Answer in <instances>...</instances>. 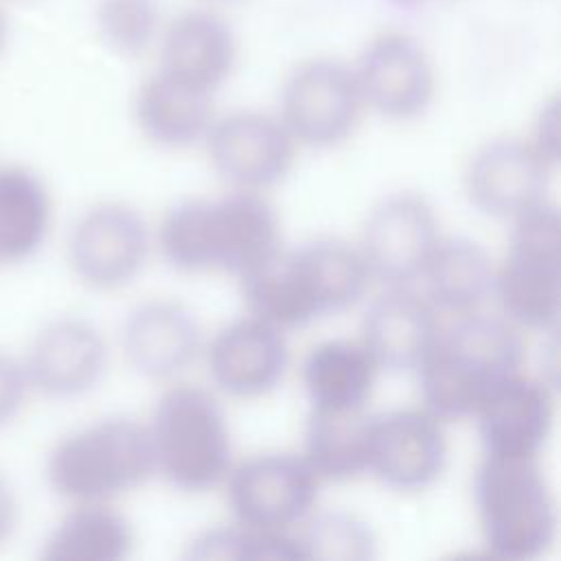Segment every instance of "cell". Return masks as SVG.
<instances>
[{"label":"cell","instance_id":"cell-35","mask_svg":"<svg viewBox=\"0 0 561 561\" xmlns=\"http://www.w3.org/2000/svg\"><path fill=\"white\" fill-rule=\"evenodd\" d=\"M206 2H213V4H239V2H245V0H206Z\"/></svg>","mask_w":561,"mask_h":561},{"label":"cell","instance_id":"cell-33","mask_svg":"<svg viewBox=\"0 0 561 561\" xmlns=\"http://www.w3.org/2000/svg\"><path fill=\"white\" fill-rule=\"evenodd\" d=\"M20 524V497L9 476L0 469V548L7 546Z\"/></svg>","mask_w":561,"mask_h":561},{"label":"cell","instance_id":"cell-23","mask_svg":"<svg viewBox=\"0 0 561 561\" xmlns=\"http://www.w3.org/2000/svg\"><path fill=\"white\" fill-rule=\"evenodd\" d=\"M55 219L46 180L20 162L0 164V270L31 261L48 241Z\"/></svg>","mask_w":561,"mask_h":561},{"label":"cell","instance_id":"cell-7","mask_svg":"<svg viewBox=\"0 0 561 561\" xmlns=\"http://www.w3.org/2000/svg\"><path fill=\"white\" fill-rule=\"evenodd\" d=\"M517 329L554 331L561 311V219L543 199L513 219L508 254L495 267L493 294Z\"/></svg>","mask_w":561,"mask_h":561},{"label":"cell","instance_id":"cell-5","mask_svg":"<svg viewBox=\"0 0 561 561\" xmlns=\"http://www.w3.org/2000/svg\"><path fill=\"white\" fill-rule=\"evenodd\" d=\"M473 504L484 546L511 561L541 557L557 535V504L539 458H482Z\"/></svg>","mask_w":561,"mask_h":561},{"label":"cell","instance_id":"cell-28","mask_svg":"<svg viewBox=\"0 0 561 561\" xmlns=\"http://www.w3.org/2000/svg\"><path fill=\"white\" fill-rule=\"evenodd\" d=\"M191 557L210 559H305L298 537L280 530H261L245 524L204 533L191 543Z\"/></svg>","mask_w":561,"mask_h":561},{"label":"cell","instance_id":"cell-11","mask_svg":"<svg viewBox=\"0 0 561 561\" xmlns=\"http://www.w3.org/2000/svg\"><path fill=\"white\" fill-rule=\"evenodd\" d=\"M438 239L430 202L416 193H394L373 206L359 252L370 278L388 287H410L421 278Z\"/></svg>","mask_w":561,"mask_h":561},{"label":"cell","instance_id":"cell-1","mask_svg":"<svg viewBox=\"0 0 561 561\" xmlns=\"http://www.w3.org/2000/svg\"><path fill=\"white\" fill-rule=\"evenodd\" d=\"M239 280L250 313L285 331L348 309L364 296L370 274L359 248L324 237L278 248Z\"/></svg>","mask_w":561,"mask_h":561},{"label":"cell","instance_id":"cell-25","mask_svg":"<svg viewBox=\"0 0 561 561\" xmlns=\"http://www.w3.org/2000/svg\"><path fill=\"white\" fill-rule=\"evenodd\" d=\"M377 373L379 366L362 342H320L302 364V383L311 410H362Z\"/></svg>","mask_w":561,"mask_h":561},{"label":"cell","instance_id":"cell-16","mask_svg":"<svg viewBox=\"0 0 561 561\" xmlns=\"http://www.w3.org/2000/svg\"><path fill=\"white\" fill-rule=\"evenodd\" d=\"M552 169L530 140L495 138L469 160L465 188L480 213L515 219L546 199Z\"/></svg>","mask_w":561,"mask_h":561},{"label":"cell","instance_id":"cell-20","mask_svg":"<svg viewBox=\"0 0 561 561\" xmlns=\"http://www.w3.org/2000/svg\"><path fill=\"white\" fill-rule=\"evenodd\" d=\"M440 331L436 307L410 287H388L362 322V344L375 364L392 373L416 370Z\"/></svg>","mask_w":561,"mask_h":561},{"label":"cell","instance_id":"cell-2","mask_svg":"<svg viewBox=\"0 0 561 561\" xmlns=\"http://www.w3.org/2000/svg\"><path fill=\"white\" fill-rule=\"evenodd\" d=\"M164 261L180 272L219 270L243 276L278 245V219L259 191L191 197L167 210L158 228Z\"/></svg>","mask_w":561,"mask_h":561},{"label":"cell","instance_id":"cell-3","mask_svg":"<svg viewBox=\"0 0 561 561\" xmlns=\"http://www.w3.org/2000/svg\"><path fill=\"white\" fill-rule=\"evenodd\" d=\"M524 357L519 329L504 316H456L416 368L423 403L440 421L473 416L495 388L524 373Z\"/></svg>","mask_w":561,"mask_h":561},{"label":"cell","instance_id":"cell-12","mask_svg":"<svg viewBox=\"0 0 561 561\" xmlns=\"http://www.w3.org/2000/svg\"><path fill=\"white\" fill-rule=\"evenodd\" d=\"M107 342L96 324L59 316L39 327L22 355L33 394L70 401L92 392L107 370Z\"/></svg>","mask_w":561,"mask_h":561},{"label":"cell","instance_id":"cell-22","mask_svg":"<svg viewBox=\"0 0 561 561\" xmlns=\"http://www.w3.org/2000/svg\"><path fill=\"white\" fill-rule=\"evenodd\" d=\"M134 118L151 142L184 149L204 140L215 123L213 92L158 70L140 83Z\"/></svg>","mask_w":561,"mask_h":561},{"label":"cell","instance_id":"cell-30","mask_svg":"<svg viewBox=\"0 0 561 561\" xmlns=\"http://www.w3.org/2000/svg\"><path fill=\"white\" fill-rule=\"evenodd\" d=\"M305 559H340L362 561L375 557V535L355 515L333 511L309 519L298 537Z\"/></svg>","mask_w":561,"mask_h":561},{"label":"cell","instance_id":"cell-4","mask_svg":"<svg viewBox=\"0 0 561 561\" xmlns=\"http://www.w3.org/2000/svg\"><path fill=\"white\" fill-rule=\"evenodd\" d=\"M156 473L147 425L107 416L64 434L46 454L50 491L70 502H112Z\"/></svg>","mask_w":561,"mask_h":561},{"label":"cell","instance_id":"cell-8","mask_svg":"<svg viewBox=\"0 0 561 561\" xmlns=\"http://www.w3.org/2000/svg\"><path fill=\"white\" fill-rule=\"evenodd\" d=\"M364 99L353 66L316 57L298 64L280 90L278 118L298 145L327 149L344 142L357 127Z\"/></svg>","mask_w":561,"mask_h":561},{"label":"cell","instance_id":"cell-29","mask_svg":"<svg viewBox=\"0 0 561 561\" xmlns=\"http://www.w3.org/2000/svg\"><path fill=\"white\" fill-rule=\"evenodd\" d=\"M94 24L105 42L118 55H140L160 31L158 0H96Z\"/></svg>","mask_w":561,"mask_h":561},{"label":"cell","instance_id":"cell-14","mask_svg":"<svg viewBox=\"0 0 561 561\" xmlns=\"http://www.w3.org/2000/svg\"><path fill=\"white\" fill-rule=\"evenodd\" d=\"M353 72L364 105L390 121L421 116L436 92L434 66L425 48L399 31L373 37Z\"/></svg>","mask_w":561,"mask_h":561},{"label":"cell","instance_id":"cell-19","mask_svg":"<svg viewBox=\"0 0 561 561\" xmlns=\"http://www.w3.org/2000/svg\"><path fill=\"white\" fill-rule=\"evenodd\" d=\"M197 316L175 300H149L129 311L121 344L129 366L153 379L188 368L202 351Z\"/></svg>","mask_w":561,"mask_h":561},{"label":"cell","instance_id":"cell-37","mask_svg":"<svg viewBox=\"0 0 561 561\" xmlns=\"http://www.w3.org/2000/svg\"><path fill=\"white\" fill-rule=\"evenodd\" d=\"M2 2H7V0H2ZM9 2H18V0H9Z\"/></svg>","mask_w":561,"mask_h":561},{"label":"cell","instance_id":"cell-18","mask_svg":"<svg viewBox=\"0 0 561 561\" xmlns=\"http://www.w3.org/2000/svg\"><path fill=\"white\" fill-rule=\"evenodd\" d=\"M473 419L486 456L539 458L552 434L554 399L546 381L519 373L495 388Z\"/></svg>","mask_w":561,"mask_h":561},{"label":"cell","instance_id":"cell-36","mask_svg":"<svg viewBox=\"0 0 561 561\" xmlns=\"http://www.w3.org/2000/svg\"><path fill=\"white\" fill-rule=\"evenodd\" d=\"M392 2H397V4H414L416 0H392Z\"/></svg>","mask_w":561,"mask_h":561},{"label":"cell","instance_id":"cell-34","mask_svg":"<svg viewBox=\"0 0 561 561\" xmlns=\"http://www.w3.org/2000/svg\"><path fill=\"white\" fill-rule=\"evenodd\" d=\"M9 31H11L9 15H7V9H4V2L0 0V55L7 48V44H9Z\"/></svg>","mask_w":561,"mask_h":561},{"label":"cell","instance_id":"cell-13","mask_svg":"<svg viewBox=\"0 0 561 561\" xmlns=\"http://www.w3.org/2000/svg\"><path fill=\"white\" fill-rule=\"evenodd\" d=\"M204 142L215 171L245 191L278 184L291 171L298 145L278 116L263 112H232L215 118Z\"/></svg>","mask_w":561,"mask_h":561},{"label":"cell","instance_id":"cell-31","mask_svg":"<svg viewBox=\"0 0 561 561\" xmlns=\"http://www.w3.org/2000/svg\"><path fill=\"white\" fill-rule=\"evenodd\" d=\"M33 394L22 355H13L0 346V430L13 425Z\"/></svg>","mask_w":561,"mask_h":561},{"label":"cell","instance_id":"cell-21","mask_svg":"<svg viewBox=\"0 0 561 561\" xmlns=\"http://www.w3.org/2000/svg\"><path fill=\"white\" fill-rule=\"evenodd\" d=\"M234 61V31L215 11H184L162 33L160 70L202 90L215 92L232 72Z\"/></svg>","mask_w":561,"mask_h":561},{"label":"cell","instance_id":"cell-9","mask_svg":"<svg viewBox=\"0 0 561 561\" xmlns=\"http://www.w3.org/2000/svg\"><path fill=\"white\" fill-rule=\"evenodd\" d=\"M66 256L81 285L94 291L121 289L147 263V221L125 202L92 204L75 219L68 232Z\"/></svg>","mask_w":561,"mask_h":561},{"label":"cell","instance_id":"cell-32","mask_svg":"<svg viewBox=\"0 0 561 561\" xmlns=\"http://www.w3.org/2000/svg\"><path fill=\"white\" fill-rule=\"evenodd\" d=\"M530 142L535 145V149L550 164L557 167V158H559V107H557V99H552L550 103H546L541 107Z\"/></svg>","mask_w":561,"mask_h":561},{"label":"cell","instance_id":"cell-10","mask_svg":"<svg viewBox=\"0 0 561 561\" xmlns=\"http://www.w3.org/2000/svg\"><path fill=\"white\" fill-rule=\"evenodd\" d=\"M228 502L239 524L289 533L307 519L318 495V476L302 456L263 454L230 469Z\"/></svg>","mask_w":561,"mask_h":561},{"label":"cell","instance_id":"cell-26","mask_svg":"<svg viewBox=\"0 0 561 561\" xmlns=\"http://www.w3.org/2000/svg\"><path fill=\"white\" fill-rule=\"evenodd\" d=\"M493 278L491 256L467 237H440L421 274L425 298L454 316L478 311L493 294Z\"/></svg>","mask_w":561,"mask_h":561},{"label":"cell","instance_id":"cell-17","mask_svg":"<svg viewBox=\"0 0 561 561\" xmlns=\"http://www.w3.org/2000/svg\"><path fill=\"white\" fill-rule=\"evenodd\" d=\"M206 357L217 388L239 399L272 392L289 364L283 329L252 313L224 327L213 337Z\"/></svg>","mask_w":561,"mask_h":561},{"label":"cell","instance_id":"cell-15","mask_svg":"<svg viewBox=\"0 0 561 561\" xmlns=\"http://www.w3.org/2000/svg\"><path fill=\"white\" fill-rule=\"evenodd\" d=\"M447 462L443 421L427 408L373 414L368 436V471L390 489L423 491Z\"/></svg>","mask_w":561,"mask_h":561},{"label":"cell","instance_id":"cell-24","mask_svg":"<svg viewBox=\"0 0 561 561\" xmlns=\"http://www.w3.org/2000/svg\"><path fill=\"white\" fill-rule=\"evenodd\" d=\"M134 550L129 519L110 502H77L42 541L46 561H121Z\"/></svg>","mask_w":561,"mask_h":561},{"label":"cell","instance_id":"cell-6","mask_svg":"<svg viewBox=\"0 0 561 561\" xmlns=\"http://www.w3.org/2000/svg\"><path fill=\"white\" fill-rule=\"evenodd\" d=\"M156 473L182 491L199 493L230 473V432L219 401L199 386H173L147 425Z\"/></svg>","mask_w":561,"mask_h":561},{"label":"cell","instance_id":"cell-27","mask_svg":"<svg viewBox=\"0 0 561 561\" xmlns=\"http://www.w3.org/2000/svg\"><path fill=\"white\" fill-rule=\"evenodd\" d=\"M370 419L362 410H311L302 458L318 480L346 482L368 471Z\"/></svg>","mask_w":561,"mask_h":561}]
</instances>
